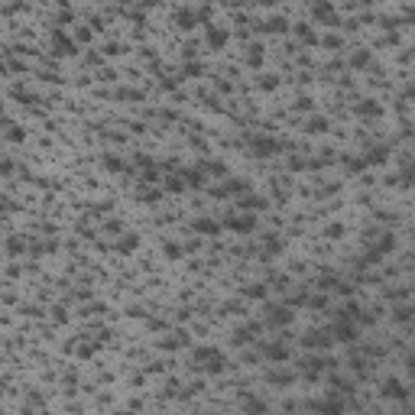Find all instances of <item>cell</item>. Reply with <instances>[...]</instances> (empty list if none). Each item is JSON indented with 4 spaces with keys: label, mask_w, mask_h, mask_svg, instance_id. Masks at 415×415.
<instances>
[{
    "label": "cell",
    "mask_w": 415,
    "mask_h": 415,
    "mask_svg": "<svg viewBox=\"0 0 415 415\" xmlns=\"http://www.w3.org/2000/svg\"><path fill=\"white\" fill-rule=\"evenodd\" d=\"M195 363L201 366V370H208V373H221L227 366V360H224V354H221L218 347H195Z\"/></svg>",
    "instance_id": "6da1fadb"
},
{
    "label": "cell",
    "mask_w": 415,
    "mask_h": 415,
    "mask_svg": "<svg viewBox=\"0 0 415 415\" xmlns=\"http://www.w3.org/2000/svg\"><path fill=\"white\" fill-rule=\"evenodd\" d=\"M250 149H253V156L269 159V156L279 153V140H273V136H253V140H250Z\"/></svg>",
    "instance_id": "7a4b0ae2"
},
{
    "label": "cell",
    "mask_w": 415,
    "mask_h": 415,
    "mask_svg": "<svg viewBox=\"0 0 415 415\" xmlns=\"http://www.w3.org/2000/svg\"><path fill=\"white\" fill-rule=\"evenodd\" d=\"M224 224L231 227L234 234H250L253 227H257V218H253V214H231Z\"/></svg>",
    "instance_id": "3957f363"
},
{
    "label": "cell",
    "mask_w": 415,
    "mask_h": 415,
    "mask_svg": "<svg viewBox=\"0 0 415 415\" xmlns=\"http://www.w3.org/2000/svg\"><path fill=\"white\" fill-rule=\"evenodd\" d=\"M331 334L337 337V341H344V344H350L357 337V328L354 324H347V318H337L334 324H331Z\"/></svg>",
    "instance_id": "277c9868"
},
{
    "label": "cell",
    "mask_w": 415,
    "mask_h": 415,
    "mask_svg": "<svg viewBox=\"0 0 415 415\" xmlns=\"http://www.w3.org/2000/svg\"><path fill=\"white\" fill-rule=\"evenodd\" d=\"M240 405H244V415H266V402L257 399V396H250V392L240 396Z\"/></svg>",
    "instance_id": "5b68a950"
},
{
    "label": "cell",
    "mask_w": 415,
    "mask_h": 415,
    "mask_svg": "<svg viewBox=\"0 0 415 415\" xmlns=\"http://www.w3.org/2000/svg\"><path fill=\"white\" fill-rule=\"evenodd\" d=\"M266 321L273 324V328H282V324H289V321H292V311H289V308H279V305H273V308H266Z\"/></svg>",
    "instance_id": "8992f818"
},
{
    "label": "cell",
    "mask_w": 415,
    "mask_h": 415,
    "mask_svg": "<svg viewBox=\"0 0 415 415\" xmlns=\"http://www.w3.org/2000/svg\"><path fill=\"white\" fill-rule=\"evenodd\" d=\"M52 43H55V55H75V49H78V46H75L62 30H55V33H52Z\"/></svg>",
    "instance_id": "52a82bcc"
},
{
    "label": "cell",
    "mask_w": 415,
    "mask_h": 415,
    "mask_svg": "<svg viewBox=\"0 0 415 415\" xmlns=\"http://www.w3.org/2000/svg\"><path fill=\"white\" fill-rule=\"evenodd\" d=\"M191 227H195L201 237H218V234H221V224H218V221H211V218H198Z\"/></svg>",
    "instance_id": "ba28073f"
},
{
    "label": "cell",
    "mask_w": 415,
    "mask_h": 415,
    "mask_svg": "<svg viewBox=\"0 0 415 415\" xmlns=\"http://www.w3.org/2000/svg\"><path fill=\"white\" fill-rule=\"evenodd\" d=\"M208 46H211V49H224L227 46V30L224 26H208Z\"/></svg>",
    "instance_id": "9c48e42d"
},
{
    "label": "cell",
    "mask_w": 415,
    "mask_h": 415,
    "mask_svg": "<svg viewBox=\"0 0 415 415\" xmlns=\"http://www.w3.org/2000/svg\"><path fill=\"white\" fill-rule=\"evenodd\" d=\"M250 185L244 182V178H227V185L224 188H214V195L218 198H224V195H240V191H247Z\"/></svg>",
    "instance_id": "30bf717a"
},
{
    "label": "cell",
    "mask_w": 415,
    "mask_h": 415,
    "mask_svg": "<svg viewBox=\"0 0 415 415\" xmlns=\"http://www.w3.org/2000/svg\"><path fill=\"white\" fill-rule=\"evenodd\" d=\"M263 354H266V360L282 363L289 357V347H286V344H263Z\"/></svg>",
    "instance_id": "8fae6325"
},
{
    "label": "cell",
    "mask_w": 415,
    "mask_h": 415,
    "mask_svg": "<svg viewBox=\"0 0 415 415\" xmlns=\"http://www.w3.org/2000/svg\"><path fill=\"white\" fill-rule=\"evenodd\" d=\"M383 396L386 399H405V396H409V389H405L399 379H386V383H383Z\"/></svg>",
    "instance_id": "7c38bea8"
},
{
    "label": "cell",
    "mask_w": 415,
    "mask_h": 415,
    "mask_svg": "<svg viewBox=\"0 0 415 415\" xmlns=\"http://www.w3.org/2000/svg\"><path fill=\"white\" fill-rule=\"evenodd\" d=\"M315 412H321V415H344V402L341 399H324V402H315Z\"/></svg>",
    "instance_id": "4fadbf2b"
},
{
    "label": "cell",
    "mask_w": 415,
    "mask_h": 415,
    "mask_svg": "<svg viewBox=\"0 0 415 415\" xmlns=\"http://www.w3.org/2000/svg\"><path fill=\"white\" fill-rule=\"evenodd\" d=\"M302 344H305V347H331V337L324 334V331H308V334L302 337Z\"/></svg>",
    "instance_id": "5bb4252c"
},
{
    "label": "cell",
    "mask_w": 415,
    "mask_h": 415,
    "mask_svg": "<svg viewBox=\"0 0 415 415\" xmlns=\"http://www.w3.org/2000/svg\"><path fill=\"white\" fill-rule=\"evenodd\" d=\"M136 247H140V237H136V234H123V237L117 240V253H133Z\"/></svg>",
    "instance_id": "9a60e30c"
},
{
    "label": "cell",
    "mask_w": 415,
    "mask_h": 415,
    "mask_svg": "<svg viewBox=\"0 0 415 415\" xmlns=\"http://www.w3.org/2000/svg\"><path fill=\"white\" fill-rule=\"evenodd\" d=\"M266 379H269V383H273V386H289V383H292V373H289V370H273V373H266Z\"/></svg>",
    "instance_id": "2e32d148"
},
{
    "label": "cell",
    "mask_w": 415,
    "mask_h": 415,
    "mask_svg": "<svg viewBox=\"0 0 415 415\" xmlns=\"http://www.w3.org/2000/svg\"><path fill=\"white\" fill-rule=\"evenodd\" d=\"M386 156H389V149H386V146H373L370 153H366L363 162H366V165H370V162H373V165H379V162H386Z\"/></svg>",
    "instance_id": "e0dca14e"
},
{
    "label": "cell",
    "mask_w": 415,
    "mask_h": 415,
    "mask_svg": "<svg viewBox=\"0 0 415 415\" xmlns=\"http://www.w3.org/2000/svg\"><path fill=\"white\" fill-rule=\"evenodd\" d=\"M311 17L331 20V23H334V7H331V4H315V7H311Z\"/></svg>",
    "instance_id": "ac0fdd59"
},
{
    "label": "cell",
    "mask_w": 415,
    "mask_h": 415,
    "mask_svg": "<svg viewBox=\"0 0 415 415\" xmlns=\"http://www.w3.org/2000/svg\"><path fill=\"white\" fill-rule=\"evenodd\" d=\"M357 114H360V117H379V114H383V107H379L376 101H363L360 107H357Z\"/></svg>",
    "instance_id": "d6986e66"
},
{
    "label": "cell",
    "mask_w": 415,
    "mask_h": 415,
    "mask_svg": "<svg viewBox=\"0 0 415 415\" xmlns=\"http://www.w3.org/2000/svg\"><path fill=\"white\" fill-rule=\"evenodd\" d=\"M324 127H328V120H324V117H308V120H305V130H308V133H324Z\"/></svg>",
    "instance_id": "ffe728a7"
},
{
    "label": "cell",
    "mask_w": 415,
    "mask_h": 415,
    "mask_svg": "<svg viewBox=\"0 0 415 415\" xmlns=\"http://www.w3.org/2000/svg\"><path fill=\"white\" fill-rule=\"evenodd\" d=\"M7 140H10V143H23L26 140V130L17 127V123H10V127H7Z\"/></svg>",
    "instance_id": "44dd1931"
},
{
    "label": "cell",
    "mask_w": 415,
    "mask_h": 415,
    "mask_svg": "<svg viewBox=\"0 0 415 415\" xmlns=\"http://www.w3.org/2000/svg\"><path fill=\"white\" fill-rule=\"evenodd\" d=\"M244 295L247 299H263V295H266V286H263V282H250V286L244 289Z\"/></svg>",
    "instance_id": "7402d4cb"
},
{
    "label": "cell",
    "mask_w": 415,
    "mask_h": 415,
    "mask_svg": "<svg viewBox=\"0 0 415 415\" xmlns=\"http://www.w3.org/2000/svg\"><path fill=\"white\" fill-rule=\"evenodd\" d=\"M240 208H247V211H263V208H266V198H244V201H240Z\"/></svg>",
    "instance_id": "603a6c76"
},
{
    "label": "cell",
    "mask_w": 415,
    "mask_h": 415,
    "mask_svg": "<svg viewBox=\"0 0 415 415\" xmlns=\"http://www.w3.org/2000/svg\"><path fill=\"white\" fill-rule=\"evenodd\" d=\"M178 26H182V30H191V26H195V13L191 10H178Z\"/></svg>",
    "instance_id": "cb8c5ba5"
},
{
    "label": "cell",
    "mask_w": 415,
    "mask_h": 415,
    "mask_svg": "<svg viewBox=\"0 0 415 415\" xmlns=\"http://www.w3.org/2000/svg\"><path fill=\"white\" fill-rule=\"evenodd\" d=\"M295 36H299L302 43H315V30H308L305 23H302V26H295Z\"/></svg>",
    "instance_id": "d4e9b609"
},
{
    "label": "cell",
    "mask_w": 415,
    "mask_h": 415,
    "mask_svg": "<svg viewBox=\"0 0 415 415\" xmlns=\"http://www.w3.org/2000/svg\"><path fill=\"white\" fill-rule=\"evenodd\" d=\"M276 85H279V78H276V75H260V88H263V91H273Z\"/></svg>",
    "instance_id": "484cf974"
},
{
    "label": "cell",
    "mask_w": 415,
    "mask_h": 415,
    "mask_svg": "<svg viewBox=\"0 0 415 415\" xmlns=\"http://www.w3.org/2000/svg\"><path fill=\"white\" fill-rule=\"evenodd\" d=\"M247 62H250V65H260V62H263V49H260V46H250V52H247Z\"/></svg>",
    "instance_id": "4316f807"
},
{
    "label": "cell",
    "mask_w": 415,
    "mask_h": 415,
    "mask_svg": "<svg viewBox=\"0 0 415 415\" xmlns=\"http://www.w3.org/2000/svg\"><path fill=\"white\" fill-rule=\"evenodd\" d=\"M279 250H282V240L269 234V237H266V253H279Z\"/></svg>",
    "instance_id": "83f0119b"
},
{
    "label": "cell",
    "mask_w": 415,
    "mask_h": 415,
    "mask_svg": "<svg viewBox=\"0 0 415 415\" xmlns=\"http://www.w3.org/2000/svg\"><path fill=\"white\" fill-rule=\"evenodd\" d=\"M104 165H107L110 172H120V169H123V162H120L117 156H104Z\"/></svg>",
    "instance_id": "f1b7e54d"
},
{
    "label": "cell",
    "mask_w": 415,
    "mask_h": 415,
    "mask_svg": "<svg viewBox=\"0 0 415 415\" xmlns=\"http://www.w3.org/2000/svg\"><path fill=\"white\" fill-rule=\"evenodd\" d=\"M344 165H347L350 172H363V169H366V162H363V159H344Z\"/></svg>",
    "instance_id": "f546056e"
},
{
    "label": "cell",
    "mask_w": 415,
    "mask_h": 415,
    "mask_svg": "<svg viewBox=\"0 0 415 415\" xmlns=\"http://www.w3.org/2000/svg\"><path fill=\"white\" fill-rule=\"evenodd\" d=\"M182 188H185L182 175H175V178H169V182H165V191H182Z\"/></svg>",
    "instance_id": "4dcf8cb0"
},
{
    "label": "cell",
    "mask_w": 415,
    "mask_h": 415,
    "mask_svg": "<svg viewBox=\"0 0 415 415\" xmlns=\"http://www.w3.org/2000/svg\"><path fill=\"white\" fill-rule=\"evenodd\" d=\"M165 257H169V260H178V257H182V247H178V244H165Z\"/></svg>",
    "instance_id": "1f68e13d"
},
{
    "label": "cell",
    "mask_w": 415,
    "mask_h": 415,
    "mask_svg": "<svg viewBox=\"0 0 415 415\" xmlns=\"http://www.w3.org/2000/svg\"><path fill=\"white\" fill-rule=\"evenodd\" d=\"M324 234H328L331 240H334V237H344V224H328V231H324Z\"/></svg>",
    "instance_id": "d6a6232c"
},
{
    "label": "cell",
    "mask_w": 415,
    "mask_h": 415,
    "mask_svg": "<svg viewBox=\"0 0 415 415\" xmlns=\"http://www.w3.org/2000/svg\"><path fill=\"white\" fill-rule=\"evenodd\" d=\"M7 250H10V253H20V250H23V240H20V237H10V240H7Z\"/></svg>",
    "instance_id": "836d02e7"
},
{
    "label": "cell",
    "mask_w": 415,
    "mask_h": 415,
    "mask_svg": "<svg viewBox=\"0 0 415 415\" xmlns=\"http://www.w3.org/2000/svg\"><path fill=\"white\" fill-rule=\"evenodd\" d=\"M350 62H354V68H363L366 62H370V55H366V52H363V55H354V59H350Z\"/></svg>",
    "instance_id": "e575fe53"
},
{
    "label": "cell",
    "mask_w": 415,
    "mask_h": 415,
    "mask_svg": "<svg viewBox=\"0 0 415 415\" xmlns=\"http://www.w3.org/2000/svg\"><path fill=\"white\" fill-rule=\"evenodd\" d=\"M208 169H211L214 175H221V172H224V162H221V159H214V162H208Z\"/></svg>",
    "instance_id": "d590c367"
},
{
    "label": "cell",
    "mask_w": 415,
    "mask_h": 415,
    "mask_svg": "<svg viewBox=\"0 0 415 415\" xmlns=\"http://www.w3.org/2000/svg\"><path fill=\"white\" fill-rule=\"evenodd\" d=\"M185 75H201V65H198V62H191V65H185Z\"/></svg>",
    "instance_id": "8d00e7d4"
},
{
    "label": "cell",
    "mask_w": 415,
    "mask_h": 415,
    "mask_svg": "<svg viewBox=\"0 0 415 415\" xmlns=\"http://www.w3.org/2000/svg\"><path fill=\"white\" fill-rule=\"evenodd\" d=\"M0 72H4V62H0Z\"/></svg>",
    "instance_id": "74e56055"
},
{
    "label": "cell",
    "mask_w": 415,
    "mask_h": 415,
    "mask_svg": "<svg viewBox=\"0 0 415 415\" xmlns=\"http://www.w3.org/2000/svg\"><path fill=\"white\" fill-rule=\"evenodd\" d=\"M0 110H4V104H0Z\"/></svg>",
    "instance_id": "f35d334b"
}]
</instances>
